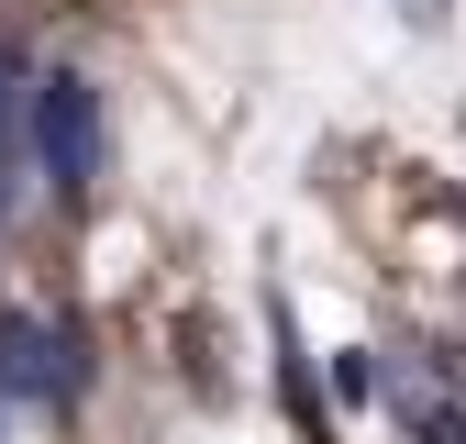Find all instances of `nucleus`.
Listing matches in <instances>:
<instances>
[{
	"label": "nucleus",
	"mask_w": 466,
	"mask_h": 444,
	"mask_svg": "<svg viewBox=\"0 0 466 444\" xmlns=\"http://www.w3.org/2000/svg\"><path fill=\"white\" fill-rule=\"evenodd\" d=\"M12 89H23V56L0 45V123H12Z\"/></svg>",
	"instance_id": "f03ea898"
},
{
	"label": "nucleus",
	"mask_w": 466,
	"mask_h": 444,
	"mask_svg": "<svg viewBox=\"0 0 466 444\" xmlns=\"http://www.w3.org/2000/svg\"><path fill=\"white\" fill-rule=\"evenodd\" d=\"M100 89L89 78H67V67H56V78H34V156H45V178L56 189H100Z\"/></svg>",
	"instance_id": "f257e3e1"
}]
</instances>
